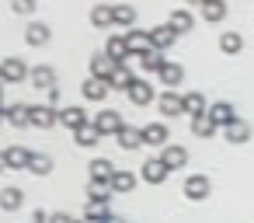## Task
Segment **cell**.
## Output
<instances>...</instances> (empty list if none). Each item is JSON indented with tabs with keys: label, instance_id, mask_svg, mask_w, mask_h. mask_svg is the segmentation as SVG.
I'll use <instances>...</instances> for the list:
<instances>
[{
	"label": "cell",
	"instance_id": "cell-28",
	"mask_svg": "<svg viewBox=\"0 0 254 223\" xmlns=\"http://www.w3.org/2000/svg\"><path fill=\"white\" fill-rule=\"evenodd\" d=\"M115 140H119V147H122V150H136V147H143V129L126 126V129H122Z\"/></svg>",
	"mask_w": 254,
	"mask_h": 223
},
{
	"label": "cell",
	"instance_id": "cell-37",
	"mask_svg": "<svg viewBox=\"0 0 254 223\" xmlns=\"http://www.w3.org/2000/svg\"><path fill=\"white\" fill-rule=\"evenodd\" d=\"M132 84H136L132 70H129V67H119V70H115V77H112V87H115V91H129Z\"/></svg>",
	"mask_w": 254,
	"mask_h": 223
},
{
	"label": "cell",
	"instance_id": "cell-30",
	"mask_svg": "<svg viewBox=\"0 0 254 223\" xmlns=\"http://www.w3.org/2000/svg\"><path fill=\"white\" fill-rule=\"evenodd\" d=\"M91 25H94V28H108V25H115L112 7H108V4H98V7L91 11Z\"/></svg>",
	"mask_w": 254,
	"mask_h": 223
},
{
	"label": "cell",
	"instance_id": "cell-41",
	"mask_svg": "<svg viewBox=\"0 0 254 223\" xmlns=\"http://www.w3.org/2000/svg\"><path fill=\"white\" fill-rule=\"evenodd\" d=\"M49 223H77V220H70L66 213H49Z\"/></svg>",
	"mask_w": 254,
	"mask_h": 223
},
{
	"label": "cell",
	"instance_id": "cell-21",
	"mask_svg": "<svg viewBox=\"0 0 254 223\" xmlns=\"http://www.w3.org/2000/svg\"><path fill=\"white\" fill-rule=\"evenodd\" d=\"M160 80H164V87H167V91H174V87H178V84L185 80V67H181V63H171V60H167V67L160 70Z\"/></svg>",
	"mask_w": 254,
	"mask_h": 223
},
{
	"label": "cell",
	"instance_id": "cell-17",
	"mask_svg": "<svg viewBox=\"0 0 254 223\" xmlns=\"http://www.w3.org/2000/svg\"><path fill=\"white\" fill-rule=\"evenodd\" d=\"M108 216H112V209H108V199H87V206H84V220L105 223Z\"/></svg>",
	"mask_w": 254,
	"mask_h": 223
},
{
	"label": "cell",
	"instance_id": "cell-33",
	"mask_svg": "<svg viewBox=\"0 0 254 223\" xmlns=\"http://www.w3.org/2000/svg\"><path fill=\"white\" fill-rule=\"evenodd\" d=\"M185 115H191V119H198V115H205V98H202L198 91H191V94H185Z\"/></svg>",
	"mask_w": 254,
	"mask_h": 223
},
{
	"label": "cell",
	"instance_id": "cell-40",
	"mask_svg": "<svg viewBox=\"0 0 254 223\" xmlns=\"http://www.w3.org/2000/svg\"><path fill=\"white\" fill-rule=\"evenodd\" d=\"M11 11L14 14H32L35 11V0H11Z\"/></svg>",
	"mask_w": 254,
	"mask_h": 223
},
{
	"label": "cell",
	"instance_id": "cell-18",
	"mask_svg": "<svg viewBox=\"0 0 254 223\" xmlns=\"http://www.w3.org/2000/svg\"><path fill=\"white\" fill-rule=\"evenodd\" d=\"M167 25L178 32V35H185V32H191V25H195V18H191V11L188 7H178V11H171V18H167Z\"/></svg>",
	"mask_w": 254,
	"mask_h": 223
},
{
	"label": "cell",
	"instance_id": "cell-4",
	"mask_svg": "<svg viewBox=\"0 0 254 223\" xmlns=\"http://www.w3.org/2000/svg\"><path fill=\"white\" fill-rule=\"evenodd\" d=\"M115 70H119V63H115L108 53H94V56H91V77H98V80H108V84H112Z\"/></svg>",
	"mask_w": 254,
	"mask_h": 223
},
{
	"label": "cell",
	"instance_id": "cell-32",
	"mask_svg": "<svg viewBox=\"0 0 254 223\" xmlns=\"http://www.w3.org/2000/svg\"><path fill=\"white\" fill-rule=\"evenodd\" d=\"M219 49H223L226 56H237V53L244 49V39H240L237 32H223V35H219Z\"/></svg>",
	"mask_w": 254,
	"mask_h": 223
},
{
	"label": "cell",
	"instance_id": "cell-31",
	"mask_svg": "<svg viewBox=\"0 0 254 223\" xmlns=\"http://www.w3.org/2000/svg\"><path fill=\"white\" fill-rule=\"evenodd\" d=\"M112 14H115V25H122V28H132L136 25V7H129V4H115Z\"/></svg>",
	"mask_w": 254,
	"mask_h": 223
},
{
	"label": "cell",
	"instance_id": "cell-10",
	"mask_svg": "<svg viewBox=\"0 0 254 223\" xmlns=\"http://www.w3.org/2000/svg\"><path fill=\"white\" fill-rule=\"evenodd\" d=\"M105 53L119 63V67H126V60H132V53H129V42H126V32L122 35H108V46H105Z\"/></svg>",
	"mask_w": 254,
	"mask_h": 223
},
{
	"label": "cell",
	"instance_id": "cell-1",
	"mask_svg": "<svg viewBox=\"0 0 254 223\" xmlns=\"http://www.w3.org/2000/svg\"><path fill=\"white\" fill-rule=\"evenodd\" d=\"M167 174H171V167H167L160 157H146V160H143V167H139V178H143L146 185H164V181H167Z\"/></svg>",
	"mask_w": 254,
	"mask_h": 223
},
{
	"label": "cell",
	"instance_id": "cell-44",
	"mask_svg": "<svg viewBox=\"0 0 254 223\" xmlns=\"http://www.w3.org/2000/svg\"><path fill=\"white\" fill-rule=\"evenodd\" d=\"M105 223H126V220H119V216H108V220H105Z\"/></svg>",
	"mask_w": 254,
	"mask_h": 223
},
{
	"label": "cell",
	"instance_id": "cell-24",
	"mask_svg": "<svg viewBox=\"0 0 254 223\" xmlns=\"http://www.w3.org/2000/svg\"><path fill=\"white\" fill-rule=\"evenodd\" d=\"M139 67H143L146 74H160V70L167 67V60H164V53H160V49H150V53H143V56H139Z\"/></svg>",
	"mask_w": 254,
	"mask_h": 223
},
{
	"label": "cell",
	"instance_id": "cell-14",
	"mask_svg": "<svg viewBox=\"0 0 254 223\" xmlns=\"http://www.w3.org/2000/svg\"><path fill=\"white\" fill-rule=\"evenodd\" d=\"M160 160H164L171 171H178V167H185V164H188V150H185L181 143H167V147H164V153H160Z\"/></svg>",
	"mask_w": 254,
	"mask_h": 223
},
{
	"label": "cell",
	"instance_id": "cell-38",
	"mask_svg": "<svg viewBox=\"0 0 254 223\" xmlns=\"http://www.w3.org/2000/svg\"><path fill=\"white\" fill-rule=\"evenodd\" d=\"M21 199H25V195H21V188H4V195H0V206L11 213V209H18V206H21Z\"/></svg>",
	"mask_w": 254,
	"mask_h": 223
},
{
	"label": "cell",
	"instance_id": "cell-13",
	"mask_svg": "<svg viewBox=\"0 0 254 223\" xmlns=\"http://www.w3.org/2000/svg\"><path fill=\"white\" fill-rule=\"evenodd\" d=\"M108 91H112V84H108V80H98V77H87L84 87H80V94H84L87 101H105Z\"/></svg>",
	"mask_w": 254,
	"mask_h": 223
},
{
	"label": "cell",
	"instance_id": "cell-22",
	"mask_svg": "<svg viewBox=\"0 0 254 223\" xmlns=\"http://www.w3.org/2000/svg\"><path fill=\"white\" fill-rule=\"evenodd\" d=\"M4 119L11 126H32V108L28 105H7L4 108Z\"/></svg>",
	"mask_w": 254,
	"mask_h": 223
},
{
	"label": "cell",
	"instance_id": "cell-15",
	"mask_svg": "<svg viewBox=\"0 0 254 223\" xmlns=\"http://www.w3.org/2000/svg\"><path fill=\"white\" fill-rule=\"evenodd\" d=\"M28 80H32L35 91H53V87H56V74H53V67H35V70L28 74Z\"/></svg>",
	"mask_w": 254,
	"mask_h": 223
},
{
	"label": "cell",
	"instance_id": "cell-7",
	"mask_svg": "<svg viewBox=\"0 0 254 223\" xmlns=\"http://www.w3.org/2000/svg\"><path fill=\"white\" fill-rule=\"evenodd\" d=\"M157 105H160V115H167V119L185 115V94H178V91H164L157 98Z\"/></svg>",
	"mask_w": 254,
	"mask_h": 223
},
{
	"label": "cell",
	"instance_id": "cell-12",
	"mask_svg": "<svg viewBox=\"0 0 254 223\" xmlns=\"http://www.w3.org/2000/svg\"><path fill=\"white\" fill-rule=\"evenodd\" d=\"M28 160H32V153L25 147H7L4 150V167L7 171H28Z\"/></svg>",
	"mask_w": 254,
	"mask_h": 223
},
{
	"label": "cell",
	"instance_id": "cell-43",
	"mask_svg": "<svg viewBox=\"0 0 254 223\" xmlns=\"http://www.w3.org/2000/svg\"><path fill=\"white\" fill-rule=\"evenodd\" d=\"M185 4H191V7H202V4H205V0H185Z\"/></svg>",
	"mask_w": 254,
	"mask_h": 223
},
{
	"label": "cell",
	"instance_id": "cell-29",
	"mask_svg": "<svg viewBox=\"0 0 254 223\" xmlns=\"http://www.w3.org/2000/svg\"><path fill=\"white\" fill-rule=\"evenodd\" d=\"M216 129H219V126H216V122L209 119V112H205V115H198V119H191V133H195L198 140H209V136H212Z\"/></svg>",
	"mask_w": 254,
	"mask_h": 223
},
{
	"label": "cell",
	"instance_id": "cell-23",
	"mask_svg": "<svg viewBox=\"0 0 254 223\" xmlns=\"http://www.w3.org/2000/svg\"><path fill=\"white\" fill-rule=\"evenodd\" d=\"M143 143L167 147V126H164V122H150V126H143Z\"/></svg>",
	"mask_w": 254,
	"mask_h": 223
},
{
	"label": "cell",
	"instance_id": "cell-11",
	"mask_svg": "<svg viewBox=\"0 0 254 223\" xmlns=\"http://www.w3.org/2000/svg\"><path fill=\"white\" fill-rule=\"evenodd\" d=\"M209 119H212L219 129H226V126H233V122H237V112H233V105H230V101H216V105H209Z\"/></svg>",
	"mask_w": 254,
	"mask_h": 223
},
{
	"label": "cell",
	"instance_id": "cell-20",
	"mask_svg": "<svg viewBox=\"0 0 254 223\" xmlns=\"http://www.w3.org/2000/svg\"><path fill=\"white\" fill-rule=\"evenodd\" d=\"M198 11H202V18H205L209 25H219V21L226 18V0H205Z\"/></svg>",
	"mask_w": 254,
	"mask_h": 223
},
{
	"label": "cell",
	"instance_id": "cell-2",
	"mask_svg": "<svg viewBox=\"0 0 254 223\" xmlns=\"http://www.w3.org/2000/svg\"><path fill=\"white\" fill-rule=\"evenodd\" d=\"M94 126H98V133H101V136H119V133L126 129V122H122V115H119L115 108L98 112V115H94Z\"/></svg>",
	"mask_w": 254,
	"mask_h": 223
},
{
	"label": "cell",
	"instance_id": "cell-25",
	"mask_svg": "<svg viewBox=\"0 0 254 223\" xmlns=\"http://www.w3.org/2000/svg\"><path fill=\"white\" fill-rule=\"evenodd\" d=\"M91 178H98V181H112L115 178V164L108 160V157H98V160H91Z\"/></svg>",
	"mask_w": 254,
	"mask_h": 223
},
{
	"label": "cell",
	"instance_id": "cell-36",
	"mask_svg": "<svg viewBox=\"0 0 254 223\" xmlns=\"http://www.w3.org/2000/svg\"><path fill=\"white\" fill-rule=\"evenodd\" d=\"M132 188H136V174H132V171H115L112 192H132Z\"/></svg>",
	"mask_w": 254,
	"mask_h": 223
},
{
	"label": "cell",
	"instance_id": "cell-45",
	"mask_svg": "<svg viewBox=\"0 0 254 223\" xmlns=\"http://www.w3.org/2000/svg\"><path fill=\"white\" fill-rule=\"evenodd\" d=\"M77 223H94V220H77Z\"/></svg>",
	"mask_w": 254,
	"mask_h": 223
},
{
	"label": "cell",
	"instance_id": "cell-39",
	"mask_svg": "<svg viewBox=\"0 0 254 223\" xmlns=\"http://www.w3.org/2000/svg\"><path fill=\"white\" fill-rule=\"evenodd\" d=\"M87 195H91V199H108V195H112V181H98V178H91Z\"/></svg>",
	"mask_w": 254,
	"mask_h": 223
},
{
	"label": "cell",
	"instance_id": "cell-35",
	"mask_svg": "<svg viewBox=\"0 0 254 223\" xmlns=\"http://www.w3.org/2000/svg\"><path fill=\"white\" fill-rule=\"evenodd\" d=\"M28 171H32V174H39V178H42V174H49V171H53V157H49V153H32Z\"/></svg>",
	"mask_w": 254,
	"mask_h": 223
},
{
	"label": "cell",
	"instance_id": "cell-8",
	"mask_svg": "<svg viewBox=\"0 0 254 223\" xmlns=\"http://www.w3.org/2000/svg\"><path fill=\"white\" fill-rule=\"evenodd\" d=\"M32 126H35V129H53V126H60V108H53V105H35V108H32Z\"/></svg>",
	"mask_w": 254,
	"mask_h": 223
},
{
	"label": "cell",
	"instance_id": "cell-26",
	"mask_svg": "<svg viewBox=\"0 0 254 223\" xmlns=\"http://www.w3.org/2000/svg\"><path fill=\"white\" fill-rule=\"evenodd\" d=\"M25 42H28V46H46V42H49V28H46L42 21H32V25L25 28Z\"/></svg>",
	"mask_w": 254,
	"mask_h": 223
},
{
	"label": "cell",
	"instance_id": "cell-5",
	"mask_svg": "<svg viewBox=\"0 0 254 223\" xmlns=\"http://www.w3.org/2000/svg\"><path fill=\"white\" fill-rule=\"evenodd\" d=\"M126 42H129V53H132L136 60H139L143 53H150V49H153V35H150V32H143V28H129V32H126Z\"/></svg>",
	"mask_w": 254,
	"mask_h": 223
},
{
	"label": "cell",
	"instance_id": "cell-6",
	"mask_svg": "<svg viewBox=\"0 0 254 223\" xmlns=\"http://www.w3.org/2000/svg\"><path fill=\"white\" fill-rule=\"evenodd\" d=\"M209 192H212V181H209L205 174H191V178L185 181V199H191V202L209 199Z\"/></svg>",
	"mask_w": 254,
	"mask_h": 223
},
{
	"label": "cell",
	"instance_id": "cell-16",
	"mask_svg": "<svg viewBox=\"0 0 254 223\" xmlns=\"http://www.w3.org/2000/svg\"><path fill=\"white\" fill-rule=\"evenodd\" d=\"M150 35H153V49H160V53L178 42V32L171 25H157V28H150Z\"/></svg>",
	"mask_w": 254,
	"mask_h": 223
},
{
	"label": "cell",
	"instance_id": "cell-34",
	"mask_svg": "<svg viewBox=\"0 0 254 223\" xmlns=\"http://www.w3.org/2000/svg\"><path fill=\"white\" fill-rule=\"evenodd\" d=\"M73 140H77V147H94V143L101 140V133H98V126H94V122H87L84 129H77V133H73Z\"/></svg>",
	"mask_w": 254,
	"mask_h": 223
},
{
	"label": "cell",
	"instance_id": "cell-3",
	"mask_svg": "<svg viewBox=\"0 0 254 223\" xmlns=\"http://www.w3.org/2000/svg\"><path fill=\"white\" fill-rule=\"evenodd\" d=\"M28 67H25V60H18V56H7L4 63H0V77H4V84H18V80H28Z\"/></svg>",
	"mask_w": 254,
	"mask_h": 223
},
{
	"label": "cell",
	"instance_id": "cell-27",
	"mask_svg": "<svg viewBox=\"0 0 254 223\" xmlns=\"http://www.w3.org/2000/svg\"><path fill=\"white\" fill-rule=\"evenodd\" d=\"M223 133H226V143H247V140H251V126H247L244 119H237V122L226 126Z\"/></svg>",
	"mask_w": 254,
	"mask_h": 223
},
{
	"label": "cell",
	"instance_id": "cell-42",
	"mask_svg": "<svg viewBox=\"0 0 254 223\" xmlns=\"http://www.w3.org/2000/svg\"><path fill=\"white\" fill-rule=\"evenodd\" d=\"M46 98H49V105L56 108V101H60V87H53V91H46Z\"/></svg>",
	"mask_w": 254,
	"mask_h": 223
},
{
	"label": "cell",
	"instance_id": "cell-9",
	"mask_svg": "<svg viewBox=\"0 0 254 223\" xmlns=\"http://www.w3.org/2000/svg\"><path fill=\"white\" fill-rule=\"evenodd\" d=\"M87 122H94V119H87V112L84 108H77V105H66V108H60V126H66V129H84Z\"/></svg>",
	"mask_w": 254,
	"mask_h": 223
},
{
	"label": "cell",
	"instance_id": "cell-19",
	"mask_svg": "<svg viewBox=\"0 0 254 223\" xmlns=\"http://www.w3.org/2000/svg\"><path fill=\"white\" fill-rule=\"evenodd\" d=\"M126 94H129V101H132V105H150V101L157 98V91H153L146 80H136V84H132Z\"/></svg>",
	"mask_w": 254,
	"mask_h": 223
}]
</instances>
